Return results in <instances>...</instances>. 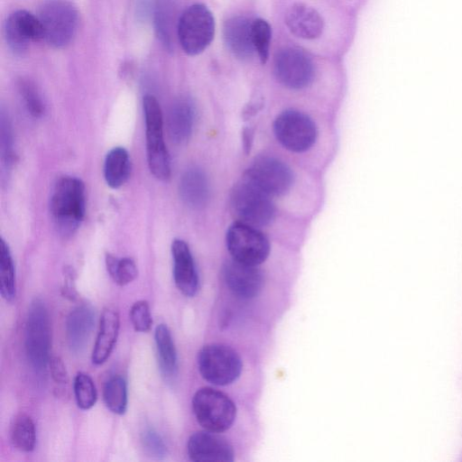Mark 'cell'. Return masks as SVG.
Returning <instances> with one entry per match:
<instances>
[{
    "label": "cell",
    "instance_id": "obj_1",
    "mask_svg": "<svg viewBox=\"0 0 462 462\" xmlns=\"http://www.w3.org/2000/svg\"><path fill=\"white\" fill-rule=\"evenodd\" d=\"M50 213L58 234L73 236L79 227L86 211L85 185L74 176H63L56 180L50 196Z\"/></svg>",
    "mask_w": 462,
    "mask_h": 462
},
{
    "label": "cell",
    "instance_id": "obj_2",
    "mask_svg": "<svg viewBox=\"0 0 462 462\" xmlns=\"http://www.w3.org/2000/svg\"><path fill=\"white\" fill-rule=\"evenodd\" d=\"M51 333L49 312L41 299H34L28 309L24 347L27 360L38 373L45 372L51 356Z\"/></svg>",
    "mask_w": 462,
    "mask_h": 462
},
{
    "label": "cell",
    "instance_id": "obj_3",
    "mask_svg": "<svg viewBox=\"0 0 462 462\" xmlns=\"http://www.w3.org/2000/svg\"><path fill=\"white\" fill-rule=\"evenodd\" d=\"M38 17L43 41L53 49H63L73 41L79 24V12L68 0H47L40 7Z\"/></svg>",
    "mask_w": 462,
    "mask_h": 462
},
{
    "label": "cell",
    "instance_id": "obj_4",
    "mask_svg": "<svg viewBox=\"0 0 462 462\" xmlns=\"http://www.w3.org/2000/svg\"><path fill=\"white\" fill-rule=\"evenodd\" d=\"M147 162L155 178L165 180L171 175L170 155L163 138V118L158 100L152 95L143 99Z\"/></svg>",
    "mask_w": 462,
    "mask_h": 462
},
{
    "label": "cell",
    "instance_id": "obj_5",
    "mask_svg": "<svg viewBox=\"0 0 462 462\" xmlns=\"http://www.w3.org/2000/svg\"><path fill=\"white\" fill-rule=\"evenodd\" d=\"M215 34V21L210 10L203 4L186 8L177 23V37L183 51L195 56L204 51Z\"/></svg>",
    "mask_w": 462,
    "mask_h": 462
},
{
    "label": "cell",
    "instance_id": "obj_6",
    "mask_svg": "<svg viewBox=\"0 0 462 462\" xmlns=\"http://www.w3.org/2000/svg\"><path fill=\"white\" fill-rule=\"evenodd\" d=\"M230 206L240 222L255 227L268 225L275 215L270 196L245 178L234 186Z\"/></svg>",
    "mask_w": 462,
    "mask_h": 462
},
{
    "label": "cell",
    "instance_id": "obj_7",
    "mask_svg": "<svg viewBox=\"0 0 462 462\" xmlns=\"http://www.w3.org/2000/svg\"><path fill=\"white\" fill-rule=\"evenodd\" d=\"M192 409L200 426L217 433L228 430L236 414L233 401L224 393L209 387L200 388L195 393Z\"/></svg>",
    "mask_w": 462,
    "mask_h": 462
},
{
    "label": "cell",
    "instance_id": "obj_8",
    "mask_svg": "<svg viewBox=\"0 0 462 462\" xmlns=\"http://www.w3.org/2000/svg\"><path fill=\"white\" fill-rule=\"evenodd\" d=\"M198 367L206 381L215 385H227L239 377L242 362L237 353L228 346L209 344L199 352Z\"/></svg>",
    "mask_w": 462,
    "mask_h": 462
},
{
    "label": "cell",
    "instance_id": "obj_9",
    "mask_svg": "<svg viewBox=\"0 0 462 462\" xmlns=\"http://www.w3.org/2000/svg\"><path fill=\"white\" fill-rule=\"evenodd\" d=\"M226 247L233 259L253 265L264 262L269 255L270 244L255 226L237 221L226 232Z\"/></svg>",
    "mask_w": 462,
    "mask_h": 462
},
{
    "label": "cell",
    "instance_id": "obj_10",
    "mask_svg": "<svg viewBox=\"0 0 462 462\" xmlns=\"http://www.w3.org/2000/svg\"><path fill=\"white\" fill-rule=\"evenodd\" d=\"M273 130L279 143L295 152L309 150L317 138L316 125L311 118L296 110L281 113L274 121Z\"/></svg>",
    "mask_w": 462,
    "mask_h": 462
},
{
    "label": "cell",
    "instance_id": "obj_11",
    "mask_svg": "<svg viewBox=\"0 0 462 462\" xmlns=\"http://www.w3.org/2000/svg\"><path fill=\"white\" fill-rule=\"evenodd\" d=\"M244 178L269 196L284 195L293 183V174L287 164L270 156L257 158Z\"/></svg>",
    "mask_w": 462,
    "mask_h": 462
},
{
    "label": "cell",
    "instance_id": "obj_12",
    "mask_svg": "<svg viewBox=\"0 0 462 462\" xmlns=\"http://www.w3.org/2000/svg\"><path fill=\"white\" fill-rule=\"evenodd\" d=\"M274 74L278 81L291 89L309 86L314 78V66L310 58L297 48H285L274 58Z\"/></svg>",
    "mask_w": 462,
    "mask_h": 462
},
{
    "label": "cell",
    "instance_id": "obj_13",
    "mask_svg": "<svg viewBox=\"0 0 462 462\" xmlns=\"http://www.w3.org/2000/svg\"><path fill=\"white\" fill-rule=\"evenodd\" d=\"M5 36L10 50L15 55L23 56L32 42L43 41L41 21L29 11H14L5 21Z\"/></svg>",
    "mask_w": 462,
    "mask_h": 462
},
{
    "label": "cell",
    "instance_id": "obj_14",
    "mask_svg": "<svg viewBox=\"0 0 462 462\" xmlns=\"http://www.w3.org/2000/svg\"><path fill=\"white\" fill-rule=\"evenodd\" d=\"M188 454L196 462H231L234 450L231 444L217 432L209 430L193 433L188 440Z\"/></svg>",
    "mask_w": 462,
    "mask_h": 462
},
{
    "label": "cell",
    "instance_id": "obj_15",
    "mask_svg": "<svg viewBox=\"0 0 462 462\" xmlns=\"http://www.w3.org/2000/svg\"><path fill=\"white\" fill-rule=\"evenodd\" d=\"M223 275L229 290L240 299L255 297L263 287V273L257 265L233 258L225 263Z\"/></svg>",
    "mask_w": 462,
    "mask_h": 462
},
{
    "label": "cell",
    "instance_id": "obj_16",
    "mask_svg": "<svg viewBox=\"0 0 462 462\" xmlns=\"http://www.w3.org/2000/svg\"><path fill=\"white\" fill-rule=\"evenodd\" d=\"M173 279L178 290L187 297H193L199 289V276L188 244L175 239L171 244Z\"/></svg>",
    "mask_w": 462,
    "mask_h": 462
},
{
    "label": "cell",
    "instance_id": "obj_17",
    "mask_svg": "<svg viewBox=\"0 0 462 462\" xmlns=\"http://www.w3.org/2000/svg\"><path fill=\"white\" fill-rule=\"evenodd\" d=\"M95 323L93 309L87 304L74 308L67 316L65 322L66 338L70 350L81 352L92 333Z\"/></svg>",
    "mask_w": 462,
    "mask_h": 462
},
{
    "label": "cell",
    "instance_id": "obj_18",
    "mask_svg": "<svg viewBox=\"0 0 462 462\" xmlns=\"http://www.w3.org/2000/svg\"><path fill=\"white\" fill-rule=\"evenodd\" d=\"M285 23L291 33L305 40L319 37L324 28L319 13L304 4L291 5L285 14Z\"/></svg>",
    "mask_w": 462,
    "mask_h": 462
},
{
    "label": "cell",
    "instance_id": "obj_19",
    "mask_svg": "<svg viewBox=\"0 0 462 462\" xmlns=\"http://www.w3.org/2000/svg\"><path fill=\"white\" fill-rule=\"evenodd\" d=\"M224 39L229 51L237 58L246 60L254 51L252 23L244 16H234L224 24Z\"/></svg>",
    "mask_w": 462,
    "mask_h": 462
},
{
    "label": "cell",
    "instance_id": "obj_20",
    "mask_svg": "<svg viewBox=\"0 0 462 462\" xmlns=\"http://www.w3.org/2000/svg\"><path fill=\"white\" fill-rule=\"evenodd\" d=\"M195 108L192 101L182 97L174 101L168 115V133L175 143L186 142L193 129Z\"/></svg>",
    "mask_w": 462,
    "mask_h": 462
},
{
    "label": "cell",
    "instance_id": "obj_21",
    "mask_svg": "<svg viewBox=\"0 0 462 462\" xmlns=\"http://www.w3.org/2000/svg\"><path fill=\"white\" fill-rule=\"evenodd\" d=\"M119 316L112 309H105L101 314L99 331L92 352V362L104 364L113 351L119 331Z\"/></svg>",
    "mask_w": 462,
    "mask_h": 462
},
{
    "label": "cell",
    "instance_id": "obj_22",
    "mask_svg": "<svg viewBox=\"0 0 462 462\" xmlns=\"http://www.w3.org/2000/svg\"><path fill=\"white\" fill-rule=\"evenodd\" d=\"M180 195L190 208L204 207L209 197L208 181L204 171L197 167L185 171L180 180Z\"/></svg>",
    "mask_w": 462,
    "mask_h": 462
},
{
    "label": "cell",
    "instance_id": "obj_23",
    "mask_svg": "<svg viewBox=\"0 0 462 462\" xmlns=\"http://www.w3.org/2000/svg\"><path fill=\"white\" fill-rule=\"evenodd\" d=\"M131 173V161L124 147L110 150L105 159L104 177L107 185L117 189L124 185Z\"/></svg>",
    "mask_w": 462,
    "mask_h": 462
},
{
    "label": "cell",
    "instance_id": "obj_24",
    "mask_svg": "<svg viewBox=\"0 0 462 462\" xmlns=\"http://www.w3.org/2000/svg\"><path fill=\"white\" fill-rule=\"evenodd\" d=\"M154 338L161 372L171 377L177 370V352L169 328L165 324L158 325Z\"/></svg>",
    "mask_w": 462,
    "mask_h": 462
},
{
    "label": "cell",
    "instance_id": "obj_25",
    "mask_svg": "<svg viewBox=\"0 0 462 462\" xmlns=\"http://www.w3.org/2000/svg\"><path fill=\"white\" fill-rule=\"evenodd\" d=\"M10 439L13 447L22 452H31L36 443V430L33 420L24 413L17 415L11 425Z\"/></svg>",
    "mask_w": 462,
    "mask_h": 462
},
{
    "label": "cell",
    "instance_id": "obj_26",
    "mask_svg": "<svg viewBox=\"0 0 462 462\" xmlns=\"http://www.w3.org/2000/svg\"><path fill=\"white\" fill-rule=\"evenodd\" d=\"M154 24L157 36L168 50L172 48L174 10L171 0H156Z\"/></svg>",
    "mask_w": 462,
    "mask_h": 462
},
{
    "label": "cell",
    "instance_id": "obj_27",
    "mask_svg": "<svg viewBox=\"0 0 462 462\" xmlns=\"http://www.w3.org/2000/svg\"><path fill=\"white\" fill-rule=\"evenodd\" d=\"M106 406L115 414L122 415L127 409V384L119 375L109 378L103 389Z\"/></svg>",
    "mask_w": 462,
    "mask_h": 462
},
{
    "label": "cell",
    "instance_id": "obj_28",
    "mask_svg": "<svg viewBox=\"0 0 462 462\" xmlns=\"http://www.w3.org/2000/svg\"><path fill=\"white\" fill-rule=\"evenodd\" d=\"M0 291L6 301H13L16 295L15 272L8 245L4 239L0 243Z\"/></svg>",
    "mask_w": 462,
    "mask_h": 462
},
{
    "label": "cell",
    "instance_id": "obj_29",
    "mask_svg": "<svg viewBox=\"0 0 462 462\" xmlns=\"http://www.w3.org/2000/svg\"><path fill=\"white\" fill-rule=\"evenodd\" d=\"M106 266L113 281L120 286L127 285L137 277V267L132 258H117L106 254Z\"/></svg>",
    "mask_w": 462,
    "mask_h": 462
},
{
    "label": "cell",
    "instance_id": "obj_30",
    "mask_svg": "<svg viewBox=\"0 0 462 462\" xmlns=\"http://www.w3.org/2000/svg\"><path fill=\"white\" fill-rule=\"evenodd\" d=\"M74 395L77 405L81 410L92 408L97 399V388L93 379L86 373L79 372L74 378Z\"/></svg>",
    "mask_w": 462,
    "mask_h": 462
},
{
    "label": "cell",
    "instance_id": "obj_31",
    "mask_svg": "<svg viewBox=\"0 0 462 462\" xmlns=\"http://www.w3.org/2000/svg\"><path fill=\"white\" fill-rule=\"evenodd\" d=\"M19 92L28 113L36 118L42 116L45 112V105L35 84L29 79H21Z\"/></svg>",
    "mask_w": 462,
    "mask_h": 462
},
{
    "label": "cell",
    "instance_id": "obj_32",
    "mask_svg": "<svg viewBox=\"0 0 462 462\" xmlns=\"http://www.w3.org/2000/svg\"><path fill=\"white\" fill-rule=\"evenodd\" d=\"M271 37L272 30L266 21L257 19L252 23L253 44L262 63H265L269 58Z\"/></svg>",
    "mask_w": 462,
    "mask_h": 462
},
{
    "label": "cell",
    "instance_id": "obj_33",
    "mask_svg": "<svg viewBox=\"0 0 462 462\" xmlns=\"http://www.w3.org/2000/svg\"><path fill=\"white\" fill-rule=\"evenodd\" d=\"M0 125L2 175L7 176L14 162V141L10 121L3 112Z\"/></svg>",
    "mask_w": 462,
    "mask_h": 462
},
{
    "label": "cell",
    "instance_id": "obj_34",
    "mask_svg": "<svg viewBox=\"0 0 462 462\" xmlns=\"http://www.w3.org/2000/svg\"><path fill=\"white\" fill-rule=\"evenodd\" d=\"M130 320L137 332H147L152 325L149 304L146 300L134 302L130 310Z\"/></svg>",
    "mask_w": 462,
    "mask_h": 462
},
{
    "label": "cell",
    "instance_id": "obj_35",
    "mask_svg": "<svg viewBox=\"0 0 462 462\" xmlns=\"http://www.w3.org/2000/svg\"><path fill=\"white\" fill-rule=\"evenodd\" d=\"M142 442L145 451L152 457L161 459L166 456V445L161 435L152 428H147L142 433Z\"/></svg>",
    "mask_w": 462,
    "mask_h": 462
},
{
    "label": "cell",
    "instance_id": "obj_36",
    "mask_svg": "<svg viewBox=\"0 0 462 462\" xmlns=\"http://www.w3.org/2000/svg\"><path fill=\"white\" fill-rule=\"evenodd\" d=\"M49 366L51 377L56 383L66 384L69 383V374L66 366L60 357H51Z\"/></svg>",
    "mask_w": 462,
    "mask_h": 462
},
{
    "label": "cell",
    "instance_id": "obj_37",
    "mask_svg": "<svg viewBox=\"0 0 462 462\" xmlns=\"http://www.w3.org/2000/svg\"><path fill=\"white\" fill-rule=\"evenodd\" d=\"M74 273L71 269L65 272V282L61 289L62 295L67 299L73 300L77 297V291L74 285Z\"/></svg>",
    "mask_w": 462,
    "mask_h": 462
}]
</instances>
